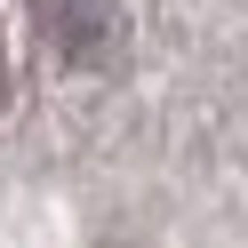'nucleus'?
Listing matches in <instances>:
<instances>
[{
  "instance_id": "1",
  "label": "nucleus",
  "mask_w": 248,
  "mask_h": 248,
  "mask_svg": "<svg viewBox=\"0 0 248 248\" xmlns=\"http://www.w3.org/2000/svg\"><path fill=\"white\" fill-rule=\"evenodd\" d=\"M40 24H48V32L64 40V56H80V64L104 56V8L96 0H40Z\"/></svg>"
}]
</instances>
